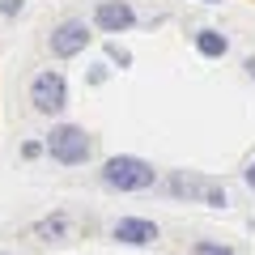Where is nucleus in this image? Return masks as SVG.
Instances as JSON below:
<instances>
[{
    "label": "nucleus",
    "instance_id": "nucleus-12",
    "mask_svg": "<svg viewBox=\"0 0 255 255\" xmlns=\"http://www.w3.org/2000/svg\"><path fill=\"white\" fill-rule=\"evenodd\" d=\"M21 9H26V4H21V0H0V13H4V17H17Z\"/></svg>",
    "mask_w": 255,
    "mask_h": 255
},
{
    "label": "nucleus",
    "instance_id": "nucleus-3",
    "mask_svg": "<svg viewBox=\"0 0 255 255\" xmlns=\"http://www.w3.org/2000/svg\"><path fill=\"white\" fill-rule=\"evenodd\" d=\"M166 187H170V196L191 200V204H204V209H226L230 204L221 179H209V174H200V170H174Z\"/></svg>",
    "mask_w": 255,
    "mask_h": 255
},
{
    "label": "nucleus",
    "instance_id": "nucleus-14",
    "mask_svg": "<svg viewBox=\"0 0 255 255\" xmlns=\"http://www.w3.org/2000/svg\"><path fill=\"white\" fill-rule=\"evenodd\" d=\"M243 183H247V187L255 191V157H251V162H247V170H243Z\"/></svg>",
    "mask_w": 255,
    "mask_h": 255
},
{
    "label": "nucleus",
    "instance_id": "nucleus-10",
    "mask_svg": "<svg viewBox=\"0 0 255 255\" xmlns=\"http://www.w3.org/2000/svg\"><path fill=\"white\" fill-rule=\"evenodd\" d=\"M187 255H238L230 243H217V238H196Z\"/></svg>",
    "mask_w": 255,
    "mask_h": 255
},
{
    "label": "nucleus",
    "instance_id": "nucleus-9",
    "mask_svg": "<svg viewBox=\"0 0 255 255\" xmlns=\"http://www.w3.org/2000/svg\"><path fill=\"white\" fill-rule=\"evenodd\" d=\"M191 43H196V51H200L204 60H221V55L230 51V38L221 34V30H213V26L196 30V38H191Z\"/></svg>",
    "mask_w": 255,
    "mask_h": 255
},
{
    "label": "nucleus",
    "instance_id": "nucleus-6",
    "mask_svg": "<svg viewBox=\"0 0 255 255\" xmlns=\"http://www.w3.org/2000/svg\"><path fill=\"white\" fill-rule=\"evenodd\" d=\"M111 238H115L119 247H153L157 238H162V226L149 217H119L115 226H111Z\"/></svg>",
    "mask_w": 255,
    "mask_h": 255
},
{
    "label": "nucleus",
    "instance_id": "nucleus-1",
    "mask_svg": "<svg viewBox=\"0 0 255 255\" xmlns=\"http://www.w3.org/2000/svg\"><path fill=\"white\" fill-rule=\"evenodd\" d=\"M98 179H102V187H107V191H124V196L157 187L153 162H145V157H136V153H115V157H107L102 170H98Z\"/></svg>",
    "mask_w": 255,
    "mask_h": 255
},
{
    "label": "nucleus",
    "instance_id": "nucleus-4",
    "mask_svg": "<svg viewBox=\"0 0 255 255\" xmlns=\"http://www.w3.org/2000/svg\"><path fill=\"white\" fill-rule=\"evenodd\" d=\"M30 107H34L38 115H60V111L68 107V81H64V73L43 68V73L30 81Z\"/></svg>",
    "mask_w": 255,
    "mask_h": 255
},
{
    "label": "nucleus",
    "instance_id": "nucleus-13",
    "mask_svg": "<svg viewBox=\"0 0 255 255\" xmlns=\"http://www.w3.org/2000/svg\"><path fill=\"white\" fill-rule=\"evenodd\" d=\"M38 153H47L38 140H26V145H21V157H38Z\"/></svg>",
    "mask_w": 255,
    "mask_h": 255
},
{
    "label": "nucleus",
    "instance_id": "nucleus-15",
    "mask_svg": "<svg viewBox=\"0 0 255 255\" xmlns=\"http://www.w3.org/2000/svg\"><path fill=\"white\" fill-rule=\"evenodd\" d=\"M102 81H107V64H98V68L90 73V85H102Z\"/></svg>",
    "mask_w": 255,
    "mask_h": 255
},
{
    "label": "nucleus",
    "instance_id": "nucleus-7",
    "mask_svg": "<svg viewBox=\"0 0 255 255\" xmlns=\"http://www.w3.org/2000/svg\"><path fill=\"white\" fill-rule=\"evenodd\" d=\"M94 26L102 34H124V30L136 26V9L128 4V0H98V9H94Z\"/></svg>",
    "mask_w": 255,
    "mask_h": 255
},
{
    "label": "nucleus",
    "instance_id": "nucleus-18",
    "mask_svg": "<svg viewBox=\"0 0 255 255\" xmlns=\"http://www.w3.org/2000/svg\"><path fill=\"white\" fill-rule=\"evenodd\" d=\"M0 255H13V251H0Z\"/></svg>",
    "mask_w": 255,
    "mask_h": 255
},
{
    "label": "nucleus",
    "instance_id": "nucleus-8",
    "mask_svg": "<svg viewBox=\"0 0 255 255\" xmlns=\"http://www.w3.org/2000/svg\"><path fill=\"white\" fill-rule=\"evenodd\" d=\"M34 238H43V243H68L73 238V217L68 213H51V217L34 221Z\"/></svg>",
    "mask_w": 255,
    "mask_h": 255
},
{
    "label": "nucleus",
    "instance_id": "nucleus-2",
    "mask_svg": "<svg viewBox=\"0 0 255 255\" xmlns=\"http://www.w3.org/2000/svg\"><path fill=\"white\" fill-rule=\"evenodd\" d=\"M43 149H47V157L60 162V166H85L94 157V136L81 124H51Z\"/></svg>",
    "mask_w": 255,
    "mask_h": 255
},
{
    "label": "nucleus",
    "instance_id": "nucleus-5",
    "mask_svg": "<svg viewBox=\"0 0 255 255\" xmlns=\"http://www.w3.org/2000/svg\"><path fill=\"white\" fill-rule=\"evenodd\" d=\"M90 43H94V34H90V26H85L81 17L55 21L51 34H47V51H51L55 60H73V55H81Z\"/></svg>",
    "mask_w": 255,
    "mask_h": 255
},
{
    "label": "nucleus",
    "instance_id": "nucleus-17",
    "mask_svg": "<svg viewBox=\"0 0 255 255\" xmlns=\"http://www.w3.org/2000/svg\"><path fill=\"white\" fill-rule=\"evenodd\" d=\"M200 4H221V0H200Z\"/></svg>",
    "mask_w": 255,
    "mask_h": 255
},
{
    "label": "nucleus",
    "instance_id": "nucleus-11",
    "mask_svg": "<svg viewBox=\"0 0 255 255\" xmlns=\"http://www.w3.org/2000/svg\"><path fill=\"white\" fill-rule=\"evenodd\" d=\"M107 60L119 64V68H132V51H128V47H119L115 38H107Z\"/></svg>",
    "mask_w": 255,
    "mask_h": 255
},
{
    "label": "nucleus",
    "instance_id": "nucleus-16",
    "mask_svg": "<svg viewBox=\"0 0 255 255\" xmlns=\"http://www.w3.org/2000/svg\"><path fill=\"white\" fill-rule=\"evenodd\" d=\"M247 77L255 81V55H247Z\"/></svg>",
    "mask_w": 255,
    "mask_h": 255
}]
</instances>
